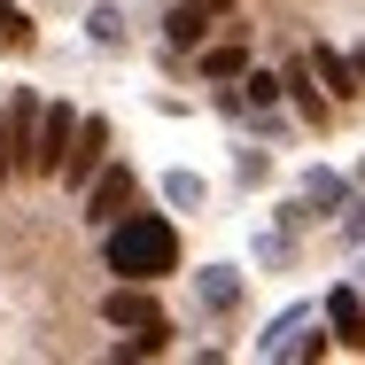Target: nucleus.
Here are the masks:
<instances>
[{
    "label": "nucleus",
    "mask_w": 365,
    "mask_h": 365,
    "mask_svg": "<svg viewBox=\"0 0 365 365\" xmlns=\"http://www.w3.org/2000/svg\"><path fill=\"white\" fill-rule=\"evenodd\" d=\"M109 233V272L117 280H171L179 272V233H171V218H155V210H125L117 225H101Z\"/></svg>",
    "instance_id": "nucleus-1"
},
{
    "label": "nucleus",
    "mask_w": 365,
    "mask_h": 365,
    "mask_svg": "<svg viewBox=\"0 0 365 365\" xmlns=\"http://www.w3.org/2000/svg\"><path fill=\"white\" fill-rule=\"evenodd\" d=\"M109 163V125L101 117H78V133H71V148H63V163H55V179L71 187V195H86V179Z\"/></svg>",
    "instance_id": "nucleus-2"
},
{
    "label": "nucleus",
    "mask_w": 365,
    "mask_h": 365,
    "mask_svg": "<svg viewBox=\"0 0 365 365\" xmlns=\"http://www.w3.org/2000/svg\"><path fill=\"white\" fill-rule=\"evenodd\" d=\"M71 133H78V109H71V101H39V133H31V163H24V171L55 179V163H63Z\"/></svg>",
    "instance_id": "nucleus-3"
},
{
    "label": "nucleus",
    "mask_w": 365,
    "mask_h": 365,
    "mask_svg": "<svg viewBox=\"0 0 365 365\" xmlns=\"http://www.w3.org/2000/svg\"><path fill=\"white\" fill-rule=\"evenodd\" d=\"M125 210H133V171H125V163H101V171L86 179V225L101 233V225H117Z\"/></svg>",
    "instance_id": "nucleus-4"
},
{
    "label": "nucleus",
    "mask_w": 365,
    "mask_h": 365,
    "mask_svg": "<svg viewBox=\"0 0 365 365\" xmlns=\"http://www.w3.org/2000/svg\"><path fill=\"white\" fill-rule=\"evenodd\" d=\"M101 319L125 334V327H155V319H163V303L148 295V280H117V288L101 295Z\"/></svg>",
    "instance_id": "nucleus-5"
},
{
    "label": "nucleus",
    "mask_w": 365,
    "mask_h": 365,
    "mask_svg": "<svg viewBox=\"0 0 365 365\" xmlns=\"http://www.w3.org/2000/svg\"><path fill=\"white\" fill-rule=\"evenodd\" d=\"M303 63H311V78L327 86V101H358V93H365L358 71H350V55H342V47H327V39H311V55H303Z\"/></svg>",
    "instance_id": "nucleus-6"
},
{
    "label": "nucleus",
    "mask_w": 365,
    "mask_h": 365,
    "mask_svg": "<svg viewBox=\"0 0 365 365\" xmlns=\"http://www.w3.org/2000/svg\"><path fill=\"white\" fill-rule=\"evenodd\" d=\"M295 202H303L311 218H334V210H350V179H342V171H327V163H311Z\"/></svg>",
    "instance_id": "nucleus-7"
},
{
    "label": "nucleus",
    "mask_w": 365,
    "mask_h": 365,
    "mask_svg": "<svg viewBox=\"0 0 365 365\" xmlns=\"http://www.w3.org/2000/svg\"><path fill=\"white\" fill-rule=\"evenodd\" d=\"M327 342H342V350H365V311H358V288H334V295H327Z\"/></svg>",
    "instance_id": "nucleus-8"
},
{
    "label": "nucleus",
    "mask_w": 365,
    "mask_h": 365,
    "mask_svg": "<svg viewBox=\"0 0 365 365\" xmlns=\"http://www.w3.org/2000/svg\"><path fill=\"white\" fill-rule=\"evenodd\" d=\"M0 125H8V163L24 171V163H31V133H39V93H16Z\"/></svg>",
    "instance_id": "nucleus-9"
},
{
    "label": "nucleus",
    "mask_w": 365,
    "mask_h": 365,
    "mask_svg": "<svg viewBox=\"0 0 365 365\" xmlns=\"http://www.w3.org/2000/svg\"><path fill=\"white\" fill-rule=\"evenodd\" d=\"M210 24H218V16H202L195 0H179V8L163 16V39H171V55H195V47L210 39Z\"/></svg>",
    "instance_id": "nucleus-10"
},
{
    "label": "nucleus",
    "mask_w": 365,
    "mask_h": 365,
    "mask_svg": "<svg viewBox=\"0 0 365 365\" xmlns=\"http://www.w3.org/2000/svg\"><path fill=\"white\" fill-rule=\"evenodd\" d=\"M195 71L210 78V86H233V78L249 71V47H241V39H225V47H210V39H202V47H195Z\"/></svg>",
    "instance_id": "nucleus-11"
},
{
    "label": "nucleus",
    "mask_w": 365,
    "mask_h": 365,
    "mask_svg": "<svg viewBox=\"0 0 365 365\" xmlns=\"http://www.w3.org/2000/svg\"><path fill=\"white\" fill-rule=\"evenodd\" d=\"M280 93H295V109H303L311 125H327V109H334V101L319 93V78H311V63H303V55L288 63V78H280Z\"/></svg>",
    "instance_id": "nucleus-12"
},
{
    "label": "nucleus",
    "mask_w": 365,
    "mask_h": 365,
    "mask_svg": "<svg viewBox=\"0 0 365 365\" xmlns=\"http://www.w3.org/2000/svg\"><path fill=\"white\" fill-rule=\"evenodd\" d=\"M195 295H202V311H233L241 303V272L210 264V272H195Z\"/></svg>",
    "instance_id": "nucleus-13"
},
{
    "label": "nucleus",
    "mask_w": 365,
    "mask_h": 365,
    "mask_svg": "<svg viewBox=\"0 0 365 365\" xmlns=\"http://www.w3.org/2000/svg\"><path fill=\"white\" fill-rule=\"evenodd\" d=\"M31 39H39V31H31V16H24L16 0H0V55H24Z\"/></svg>",
    "instance_id": "nucleus-14"
},
{
    "label": "nucleus",
    "mask_w": 365,
    "mask_h": 365,
    "mask_svg": "<svg viewBox=\"0 0 365 365\" xmlns=\"http://www.w3.org/2000/svg\"><path fill=\"white\" fill-rule=\"evenodd\" d=\"M163 202L171 210H202V179L195 171H163Z\"/></svg>",
    "instance_id": "nucleus-15"
},
{
    "label": "nucleus",
    "mask_w": 365,
    "mask_h": 365,
    "mask_svg": "<svg viewBox=\"0 0 365 365\" xmlns=\"http://www.w3.org/2000/svg\"><path fill=\"white\" fill-rule=\"evenodd\" d=\"M241 78H249V93L233 86V93H241V117H249V109H272V101H280V78H272V71H241Z\"/></svg>",
    "instance_id": "nucleus-16"
},
{
    "label": "nucleus",
    "mask_w": 365,
    "mask_h": 365,
    "mask_svg": "<svg viewBox=\"0 0 365 365\" xmlns=\"http://www.w3.org/2000/svg\"><path fill=\"white\" fill-rule=\"evenodd\" d=\"M86 31H93V47H125V8H93Z\"/></svg>",
    "instance_id": "nucleus-17"
},
{
    "label": "nucleus",
    "mask_w": 365,
    "mask_h": 365,
    "mask_svg": "<svg viewBox=\"0 0 365 365\" xmlns=\"http://www.w3.org/2000/svg\"><path fill=\"white\" fill-rule=\"evenodd\" d=\"M233 171H241V179H272V155H264V148H241V163H233Z\"/></svg>",
    "instance_id": "nucleus-18"
},
{
    "label": "nucleus",
    "mask_w": 365,
    "mask_h": 365,
    "mask_svg": "<svg viewBox=\"0 0 365 365\" xmlns=\"http://www.w3.org/2000/svg\"><path fill=\"white\" fill-rule=\"evenodd\" d=\"M342 241H350V249L365 241V210H358V202H350V218H342Z\"/></svg>",
    "instance_id": "nucleus-19"
},
{
    "label": "nucleus",
    "mask_w": 365,
    "mask_h": 365,
    "mask_svg": "<svg viewBox=\"0 0 365 365\" xmlns=\"http://www.w3.org/2000/svg\"><path fill=\"white\" fill-rule=\"evenodd\" d=\"M8 171H16V163H8V125H0V187H8Z\"/></svg>",
    "instance_id": "nucleus-20"
},
{
    "label": "nucleus",
    "mask_w": 365,
    "mask_h": 365,
    "mask_svg": "<svg viewBox=\"0 0 365 365\" xmlns=\"http://www.w3.org/2000/svg\"><path fill=\"white\" fill-rule=\"evenodd\" d=\"M350 71H358V86H365V47H358V55H350Z\"/></svg>",
    "instance_id": "nucleus-21"
},
{
    "label": "nucleus",
    "mask_w": 365,
    "mask_h": 365,
    "mask_svg": "<svg viewBox=\"0 0 365 365\" xmlns=\"http://www.w3.org/2000/svg\"><path fill=\"white\" fill-rule=\"evenodd\" d=\"M358 187H365V163H358Z\"/></svg>",
    "instance_id": "nucleus-22"
},
{
    "label": "nucleus",
    "mask_w": 365,
    "mask_h": 365,
    "mask_svg": "<svg viewBox=\"0 0 365 365\" xmlns=\"http://www.w3.org/2000/svg\"><path fill=\"white\" fill-rule=\"evenodd\" d=\"M358 311H365V288H358Z\"/></svg>",
    "instance_id": "nucleus-23"
}]
</instances>
